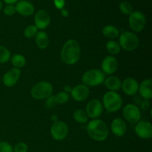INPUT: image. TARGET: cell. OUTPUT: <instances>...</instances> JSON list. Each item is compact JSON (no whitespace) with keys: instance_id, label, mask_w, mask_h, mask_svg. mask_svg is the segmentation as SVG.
I'll return each mask as SVG.
<instances>
[{"instance_id":"obj_1","label":"cell","mask_w":152,"mask_h":152,"mask_svg":"<svg viewBox=\"0 0 152 152\" xmlns=\"http://www.w3.org/2000/svg\"><path fill=\"white\" fill-rule=\"evenodd\" d=\"M81 56V48L75 39L67 40L61 50V60L66 65H72L77 63Z\"/></svg>"},{"instance_id":"obj_2","label":"cell","mask_w":152,"mask_h":152,"mask_svg":"<svg viewBox=\"0 0 152 152\" xmlns=\"http://www.w3.org/2000/svg\"><path fill=\"white\" fill-rule=\"evenodd\" d=\"M87 132L92 140L97 142H102L108 137L109 130L105 122L99 119H94L88 124Z\"/></svg>"},{"instance_id":"obj_3","label":"cell","mask_w":152,"mask_h":152,"mask_svg":"<svg viewBox=\"0 0 152 152\" xmlns=\"http://www.w3.org/2000/svg\"><path fill=\"white\" fill-rule=\"evenodd\" d=\"M123 105V99L120 94L116 91H108L102 97V106L107 111L117 112Z\"/></svg>"},{"instance_id":"obj_4","label":"cell","mask_w":152,"mask_h":152,"mask_svg":"<svg viewBox=\"0 0 152 152\" xmlns=\"http://www.w3.org/2000/svg\"><path fill=\"white\" fill-rule=\"evenodd\" d=\"M119 44L125 50L133 51L139 47L140 39L134 32L123 31L119 36Z\"/></svg>"},{"instance_id":"obj_5","label":"cell","mask_w":152,"mask_h":152,"mask_svg":"<svg viewBox=\"0 0 152 152\" xmlns=\"http://www.w3.org/2000/svg\"><path fill=\"white\" fill-rule=\"evenodd\" d=\"M105 75L101 70L90 69L86 71L82 77L83 84L88 87H94L102 84L105 81Z\"/></svg>"},{"instance_id":"obj_6","label":"cell","mask_w":152,"mask_h":152,"mask_svg":"<svg viewBox=\"0 0 152 152\" xmlns=\"http://www.w3.org/2000/svg\"><path fill=\"white\" fill-rule=\"evenodd\" d=\"M53 91L51 83L48 81H41L33 86L31 90V95L35 99H45L51 96Z\"/></svg>"},{"instance_id":"obj_7","label":"cell","mask_w":152,"mask_h":152,"mask_svg":"<svg viewBox=\"0 0 152 152\" xmlns=\"http://www.w3.org/2000/svg\"><path fill=\"white\" fill-rule=\"evenodd\" d=\"M129 24L130 28L135 33H140L145 28L146 25V17L140 11H133L129 17Z\"/></svg>"},{"instance_id":"obj_8","label":"cell","mask_w":152,"mask_h":152,"mask_svg":"<svg viewBox=\"0 0 152 152\" xmlns=\"http://www.w3.org/2000/svg\"><path fill=\"white\" fill-rule=\"evenodd\" d=\"M123 114L125 120L132 124H136L140 120V109L137 105H134V104H127L123 108Z\"/></svg>"},{"instance_id":"obj_9","label":"cell","mask_w":152,"mask_h":152,"mask_svg":"<svg viewBox=\"0 0 152 152\" xmlns=\"http://www.w3.org/2000/svg\"><path fill=\"white\" fill-rule=\"evenodd\" d=\"M68 126L62 121H56L50 127V134L52 137L57 141L63 140L68 134Z\"/></svg>"},{"instance_id":"obj_10","label":"cell","mask_w":152,"mask_h":152,"mask_svg":"<svg viewBox=\"0 0 152 152\" xmlns=\"http://www.w3.org/2000/svg\"><path fill=\"white\" fill-rule=\"evenodd\" d=\"M103 106L99 99H93L88 102L86 105V112L88 117L91 118L92 120L98 119L102 114Z\"/></svg>"},{"instance_id":"obj_11","label":"cell","mask_w":152,"mask_h":152,"mask_svg":"<svg viewBox=\"0 0 152 152\" xmlns=\"http://www.w3.org/2000/svg\"><path fill=\"white\" fill-rule=\"evenodd\" d=\"M134 132L140 138L150 139L152 137V125L148 121L140 120L136 123Z\"/></svg>"},{"instance_id":"obj_12","label":"cell","mask_w":152,"mask_h":152,"mask_svg":"<svg viewBox=\"0 0 152 152\" xmlns=\"http://www.w3.org/2000/svg\"><path fill=\"white\" fill-rule=\"evenodd\" d=\"M50 16L48 12L45 10H39L35 13L34 16V23L38 30L43 31L47 28L50 23Z\"/></svg>"},{"instance_id":"obj_13","label":"cell","mask_w":152,"mask_h":152,"mask_svg":"<svg viewBox=\"0 0 152 152\" xmlns=\"http://www.w3.org/2000/svg\"><path fill=\"white\" fill-rule=\"evenodd\" d=\"M118 68V62L117 59L114 56H107L102 59V64H101V71L103 74L107 75H111L117 71Z\"/></svg>"},{"instance_id":"obj_14","label":"cell","mask_w":152,"mask_h":152,"mask_svg":"<svg viewBox=\"0 0 152 152\" xmlns=\"http://www.w3.org/2000/svg\"><path fill=\"white\" fill-rule=\"evenodd\" d=\"M90 94V90L88 86L84 84H79L75 87L72 88L71 91V95L73 99L77 102L85 101Z\"/></svg>"},{"instance_id":"obj_15","label":"cell","mask_w":152,"mask_h":152,"mask_svg":"<svg viewBox=\"0 0 152 152\" xmlns=\"http://www.w3.org/2000/svg\"><path fill=\"white\" fill-rule=\"evenodd\" d=\"M21 76V71L19 68H13L4 74L2 77V83L6 87H13L17 83Z\"/></svg>"},{"instance_id":"obj_16","label":"cell","mask_w":152,"mask_h":152,"mask_svg":"<svg viewBox=\"0 0 152 152\" xmlns=\"http://www.w3.org/2000/svg\"><path fill=\"white\" fill-rule=\"evenodd\" d=\"M121 88L128 96H134L138 92L139 83L132 77H127L122 82Z\"/></svg>"},{"instance_id":"obj_17","label":"cell","mask_w":152,"mask_h":152,"mask_svg":"<svg viewBox=\"0 0 152 152\" xmlns=\"http://www.w3.org/2000/svg\"><path fill=\"white\" fill-rule=\"evenodd\" d=\"M16 12L23 16H30L34 14L35 7L31 1L28 0H20L16 3Z\"/></svg>"},{"instance_id":"obj_18","label":"cell","mask_w":152,"mask_h":152,"mask_svg":"<svg viewBox=\"0 0 152 152\" xmlns=\"http://www.w3.org/2000/svg\"><path fill=\"white\" fill-rule=\"evenodd\" d=\"M111 130L115 136L121 137L124 136L127 132V125L122 118H116L111 123Z\"/></svg>"},{"instance_id":"obj_19","label":"cell","mask_w":152,"mask_h":152,"mask_svg":"<svg viewBox=\"0 0 152 152\" xmlns=\"http://www.w3.org/2000/svg\"><path fill=\"white\" fill-rule=\"evenodd\" d=\"M138 92L141 97L144 99L149 100L152 97V80L151 79H146L139 85Z\"/></svg>"},{"instance_id":"obj_20","label":"cell","mask_w":152,"mask_h":152,"mask_svg":"<svg viewBox=\"0 0 152 152\" xmlns=\"http://www.w3.org/2000/svg\"><path fill=\"white\" fill-rule=\"evenodd\" d=\"M35 41L37 47L42 50L47 48L49 45V43H50L48 35L45 31H43L37 32V35L35 36Z\"/></svg>"},{"instance_id":"obj_21","label":"cell","mask_w":152,"mask_h":152,"mask_svg":"<svg viewBox=\"0 0 152 152\" xmlns=\"http://www.w3.org/2000/svg\"><path fill=\"white\" fill-rule=\"evenodd\" d=\"M105 86L110 91H116L121 88L122 82L118 77L114 76H110L105 79L104 81Z\"/></svg>"},{"instance_id":"obj_22","label":"cell","mask_w":152,"mask_h":152,"mask_svg":"<svg viewBox=\"0 0 152 152\" xmlns=\"http://www.w3.org/2000/svg\"><path fill=\"white\" fill-rule=\"evenodd\" d=\"M102 34L106 38L110 39V40H114L120 36V31L114 25H108L104 27L102 30Z\"/></svg>"},{"instance_id":"obj_23","label":"cell","mask_w":152,"mask_h":152,"mask_svg":"<svg viewBox=\"0 0 152 152\" xmlns=\"http://www.w3.org/2000/svg\"><path fill=\"white\" fill-rule=\"evenodd\" d=\"M12 65L16 68L20 69L21 68H23L26 64V59L25 56L22 54H14L12 57H10Z\"/></svg>"},{"instance_id":"obj_24","label":"cell","mask_w":152,"mask_h":152,"mask_svg":"<svg viewBox=\"0 0 152 152\" xmlns=\"http://www.w3.org/2000/svg\"><path fill=\"white\" fill-rule=\"evenodd\" d=\"M106 49L108 50V53H111V55H117L120 53V50H121V48H120V44L117 42L115 40H109L108 42L106 43Z\"/></svg>"},{"instance_id":"obj_25","label":"cell","mask_w":152,"mask_h":152,"mask_svg":"<svg viewBox=\"0 0 152 152\" xmlns=\"http://www.w3.org/2000/svg\"><path fill=\"white\" fill-rule=\"evenodd\" d=\"M73 118L76 122H77L78 123H81V124L86 123L88 120V117L86 111L81 109H77L74 111L73 114Z\"/></svg>"},{"instance_id":"obj_26","label":"cell","mask_w":152,"mask_h":152,"mask_svg":"<svg viewBox=\"0 0 152 152\" xmlns=\"http://www.w3.org/2000/svg\"><path fill=\"white\" fill-rule=\"evenodd\" d=\"M10 59V52L3 45H0V63L4 64Z\"/></svg>"},{"instance_id":"obj_27","label":"cell","mask_w":152,"mask_h":152,"mask_svg":"<svg viewBox=\"0 0 152 152\" xmlns=\"http://www.w3.org/2000/svg\"><path fill=\"white\" fill-rule=\"evenodd\" d=\"M55 101L56 104H65L68 102L69 100V94L65 92L64 91L59 92L54 96Z\"/></svg>"},{"instance_id":"obj_28","label":"cell","mask_w":152,"mask_h":152,"mask_svg":"<svg viewBox=\"0 0 152 152\" xmlns=\"http://www.w3.org/2000/svg\"><path fill=\"white\" fill-rule=\"evenodd\" d=\"M120 10L122 13L125 15H130L131 13L133 12V7H132V4L129 1H123L120 3Z\"/></svg>"},{"instance_id":"obj_29","label":"cell","mask_w":152,"mask_h":152,"mask_svg":"<svg viewBox=\"0 0 152 152\" xmlns=\"http://www.w3.org/2000/svg\"><path fill=\"white\" fill-rule=\"evenodd\" d=\"M37 32H38V29H37V28L35 25H28V26L26 27L25 29L24 30V36H25L26 38L31 39L33 38V37H35Z\"/></svg>"},{"instance_id":"obj_30","label":"cell","mask_w":152,"mask_h":152,"mask_svg":"<svg viewBox=\"0 0 152 152\" xmlns=\"http://www.w3.org/2000/svg\"><path fill=\"white\" fill-rule=\"evenodd\" d=\"M28 147L25 142H19L15 145L13 152H28Z\"/></svg>"},{"instance_id":"obj_31","label":"cell","mask_w":152,"mask_h":152,"mask_svg":"<svg viewBox=\"0 0 152 152\" xmlns=\"http://www.w3.org/2000/svg\"><path fill=\"white\" fill-rule=\"evenodd\" d=\"M13 148L9 142L5 141L0 142V152H13Z\"/></svg>"},{"instance_id":"obj_32","label":"cell","mask_w":152,"mask_h":152,"mask_svg":"<svg viewBox=\"0 0 152 152\" xmlns=\"http://www.w3.org/2000/svg\"><path fill=\"white\" fill-rule=\"evenodd\" d=\"M3 12L6 16H11L15 14L16 13V7L13 4H7L5 7L3 8Z\"/></svg>"},{"instance_id":"obj_33","label":"cell","mask_w":152,"mask_h":152,"mask_svg":"<svg viewBox=\"0 0 152 152\" xmlns=\"http://www.w3.org/2000/svg\"><path fill=\"white\" fill-rule=\"evenodd\" d=\"M46 101H45V105L46 108H53V107L55 106V105H56V101H55V98H54V96H53V95H51V96H50L49 97H48L47 99H45Z\"/></svg>"},{"instance_id":"obj_34","label":"cell","mask_w":152,"mask_h":152,"mask_svg":"<svg viewBox=\"0 0 152 152\" xmlns=\"http://www.w3.org/2000/svg\"><path fill=\"white\" fill-rule=\"evenodd\" d=\"M53 4L56 8L61 10L62 9L65 8V0H53Z\"/></svg>"},{"instance_id":"obj_35","label":"cell","mask_w":152,"mask_h":152,"mask_svg":"<svg viewBox=\"0 0 152 152\" xmlns=\"http://www.w3.org/2000/svg\"><path fill=\"white\" fill-rule=\"evenodd\" d=\"M150 106L149 100L147 99H143V101L140 102V107L142 110H147Z\"/></svg>"},{"instance_id":"obj_36","label":"cell","mask_w":152,"mask_h":152,"mask_svg":"<svg viewBox=\"0 0 152 152\" xmlns=\"http://www.w3.org/2000/svg\"><path fill=\"white\" fill-rule=\"evenodd\" d=\"M61 15H62V16H63V17H68V16H69V12H68V10H67V9L63 8L61 10Z\"/></svg>"},{"instance_id":"obj_37","label":"cell","mask_w":152,"mask_h":152,"mask_svg":"<svg viewBox=\"0 0 152 152\" xmlns=\"http://www.w3.org/2000/svg\"><path fill=\"white\" fill-rule=\"evenodd\" d=\"M4 2H5L7 4H14L19 1V0H2Z\"/></svg>"},{"instance_id":"obj_38","label":"cell","mask_w":152,"mask_h":152,"mask_svg":"<svg viewBox=\"0 0 152 152\" xmlns=\"http://www.w3.org/2000/svg\"><path fill=\"white\" fill-rule=\"evenodd\" d=\"M71 86H65V87H64V91L65 92H67V93L69 94V92H71Z\"/></svg>"},{"instance_id":"obj_39","label":"cell","mask_w":152,"mask_h":152,"mask_svg":"<svg viewBox=\"0 0 152 152\" xmlns=\"http://www.w3.org/2000/svg\"><path fill=\"white\" fill-rule=\"evenodd\" d=\"M57 118H58L57 115H52L51 116V120L53 122V123H54V122L58 121Z\"/></svg>"},{"instance_id":"obj_40","label":"cell","mask_w":152,"mask_h":152,"mask_svg":"<svg viewBox=\"0 0 152 152\" xmlns=\"http://www.w3.org/2000/svg\"><path fill=\"white\" fill-rule=\"evenodd\" d=\"M3 9V4H2V1L0 0V11Z\"/></svg>"}]
</instances>
